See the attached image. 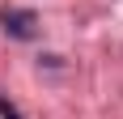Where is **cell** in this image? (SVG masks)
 <instances>
[{
    "mask_svg": "<svg viewBox=\"0 0 123 119\" xmlns=\"http://www.w3.org/2000/svg\"><path fill=\"white\" fill-rule=\"evenodd\" d=\"M0 21H4V30H9L13 38H30L34 34V13L30 9H4Z\"/></svg>",
    "mask_w": 123,
    "mask_h": 119,
    "instance_id": "6da1fadb",
    "label": "cell"
},
{
    "mask_svg": "<svg viewBox=\"0 0 123 119\" xmlns=\"http://www.w3.org/2000/svg\"><path fill=\"white\" fill-rule=\"evenodd\" d=\"M0 119H21V111L13 106V102H9L4 94H0Z\"/></svg>",
    "mask_w": 123,
    "mask_h": 119,
    "instance_id": "7a4b0ae2",
    "label": "cell"
}]
</instances>
